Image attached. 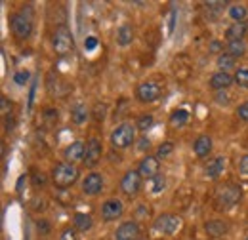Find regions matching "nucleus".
<instances>
[{
	"mask_svg": "<svg viewBox=\"0 0 248 240\" xmlns=\"http://www.w3.org/2000/svg\"><path fill=\"white\" fill-rule=\"evenodd\" d=\"M44 117H46V120H50V122L52 120H58V111L56 109H46L44 111Z\"/></svg>",
	"mask_w": 248,
	"mask_h": 240,
	"instance_id": "79ce46f5",
	"label": "nucleus"
},
{
	"mask_svg": "<svg viewBox=\"0 0 248 240\" xmlns=\"http://www.w3.org/2000/svg\"><path fill=\"white\" fill-rule=\"evenodd\" d=\"M180 227H182V219L174 213H162L153 223V229L158 235H174V233H178Z\"/></svg>",
	"mask_w": 248,
	"mask_h": 240,
	"instance_id": "423d86ee",
	"label": "nucleus"
},
{
	"mask_svg": "<svg viewBox=\"0 0 248 240\" xmlns=\"http://www.w3.org/2000/svg\"><path fill=\"white\" fill-rule=\"evenodd\" d=\"M176 17H178V12L172 10L170 12V17H168V34H172L174 29H176Z\"/></svg>",
	"mask_w": 248,
	"mask_h": 240,
	"instance_id": "f704fd0d",
	"label": "nucleus"
},
{
	"mask_svg": "<svg viewBox=\"0 0 248 240\" xmlns=\"http://www.w3.org/2000/svg\"><path fill=\"white\" fill-rule=\"evenodd\" d=\"M92 225H93V221L88 213H75V217H73V229H75V231L86 233V231L92 229Z\"/></svg>",
	"mask_w": 248,
	"mask_h": 240,
	"instance_id": "aec40b11",
	"label": "nucleus"
},
{
	"mask_svg": "<svg viewBox=\"0 0 248 240\" xmlns=\"http://www.w3.org/2000/svg\"><path fill=\"white\" fill-rule=\"evenodd\" d=\"M101 154H103V145L97 137H90L86 141V152H84V164L88 168H93L99 160H101Z\"/></svg>",
	"mask_w": 248,
	"mask_h": 240,
	"instance_id": "6e6552de",
	"label": "nucleus"
},
{
	"mask_svg": "<svg viewBox=\"0 0 248 240\" xmlns=\"http://www.w3.org/2000/svg\"><path fill=\"white\" fill-rule=\"evenodd\" d=\"M243 196V189L235 183H225L216 189V210H229L231 206H235Z\"/></svg>",
	"mask_w": 248,
	"mask_h": 240,
	"instance_id": "f257e3e1",
	"label": "nucleus"
},
{
	"mask_svg": "<svg viewBox=\"0 0 248 240\" xmlns=\"http://www.w3.org/2000/svg\"><path fill=\"white\" fill-rule=\"evenodd\" d=\"M101 189H103V176L101 174H88L84 181H82V191H84V195H88V196H95V195H99L101 193Z\"/></svg>",
	"mask_w": 248,
	"mask_h": 240,
	"instance_id": "9b49d317",
	"label": "nucleus"
},
{
	"mask_svg": "<svg viewBox=\"0 0 248 240\" xmlns=\"http://www.w3.org/2000/svg\"><path fill=\"white\" fill-rule=\"evenodd\" d=\"M10 27H12V32L19 38V40H25L29 38L32 32V19L29 14H14L10 17Z\"/></svg>",
	"mask_w": 248,
	"mask_h": 240,
	"instance_id": "20e7f679",
	"label": "nucleus"
},
{
	"mask_svg": "<svg viewBox=\"0 0 248 240\" xmlns=\"http://www.w3.org/2000/svg\"><path fill=\"white\" fill-rule=\"evenodd\" d=\"M237 117L243 120V122H248V101H245L243 105H239V109H237Z\"/></svg>",
	"mask_w": 248,
	"mask_h": 240,
	"instance_id": "473e14b6",
	"label": "nucleus"
},
{
	"mask_svg": "<svg viewBox=\"0 0 248 240\" xmlns=\"http://www.w3.org/2000/svg\"><path fill=\"white\" fill-rule=\"evenodd\" d=\"M95 46H97V38H95V36H88V38L84 40V48H86L88 52H90V50H93Z\"/></svg>",
	"mask_w": 248,
	"mask_h": 240,
	"instance_id": "ea45409f",
	"label": "nucleus"
},
{
	"mask_svg": "<svg viewBox=\"0 0 248 240\" xmlns=\"http://www.w3.org/2000/svg\"><path fill=\"white\" fill-rule=\"evenodd\" d=\"M138 172H140L141 178H145V180H153L155 176H158V158L147 154V156L140 162Z\"/></svg>",
	"mask_w": 248,
	"mask_h": 240,
	"instance_id": "ddd939ff",
	"label": "nucleus"
},
{
	"mask_svg": "<svg viewBox=\"0 0 248 240\" xmlns=\"http://www.w3.org/2000/svg\"><path fill=\"white\" fill-rule=\"evenodd\" d=\"M84 152H86V143L82 141H73L67 149L63 150V156L67 162H78V160H84Z\"/></svg>",
	"mask_w": 248,
	"mask_h": 240,
	"instance_id": "4468645a",
	"label": "nucleus"
},
{
	"mask_svg": "<svg viewBox=\"0 0 248 240\" xmlns=\"http://www.w3.org/2000/svg\"><path fill=\"white\" fill-rule=\"evenodd\" d=\"M141 189V176L136 170H130L124 174V178L121 180V191L126 196H136Z\"/></svg>",
	"mask_w": 248,
	"mask_h": 240,
	"instance_id": "0eeeda50",
	"label": "nucleus"
},
{
	"mask_svg": "<svg viewBox=\"0 0 248 240\" xmlns=\"http://www.w3.org/2000/svg\"><path fill=\"white\" fill-rule=\"evenodd\" d=\"M245 52H247V46H245V42L243 40H229L227 42V54L231 56V58H243L245 56Z\"/></svg>",
	"mask_w": 248,
	"mask_h": 240,
	"instance_id": "4be33fe9",
	"label": "nucleus"
},
{
	"mask_svg": "<svg viewBox=\"0 0 248 240\" xmlns=\"http://www.w3.org/2000/svg\"><path fill=\"white\" fill-rule=\"evenodd\" d=\"M247 240H248V239H247Z\"/></svg>",
	"mask_w": 248,
	"mask_h": 240,
	"instance_id": "49530a36",
	"label": "nucleus"
},
{
	"mask_svg": "<svg viewBox=\"0 0 248 240\" xmlns=\"http://www.w3.org/2000/svg\"><path fill=\"white\" fill-rule=\"evenodd\" d=\"M235 82L241 86V88H248V69H239L235 73Z\"/></svg>",
	"mask_w": 248,
	"mask_h": 240,
	"instance_id": "c85d7f7f",
	"label": "nucleus"
},
{
	"mask_svg": "<svg viewBox=\"0 0 248 240\" xmlns=\"http://www.w3.org/2000/svg\"><path fill=\"white\" fill-rule=\"evenodd\" d=\"M187 122H189V111H186V109H178L170 117V124L174 128H182V126H186Z\"/></svg>",
	"mask_w": 248,
	"mask_h": 240,
	"instance_id": "5701e85b",
	"label": "nucleus"
},
{
	"mask_svg": "<svg viewBox=\"0 0 248 240\" xmlns=\"http://www.w3.org/2000/svg\"><path fill=\"white\" fill-rule=\"evenodd\" d=\"M123 213H124L123 202L117 200V198H109L101 206V217H103V221H117Z\"/></svg>",
	"mask_w": 248,
	"mask_h": 240,
	"instance_id": "1a4fd4ad",
	"label": "nucleus"
},
{
	"mask_svg": "<svg viewBox=\"0 0 248 240\" xmlns=\"http://www.w3.org/2000/svg\"><path fill=\"white\" fill-rule=\"evenodd\" d=\"M151 183H153L151 191H153L155 195H158V193H162V189L166 187V180H164V176H162V174H158V176H155V178L151 180Z\"/></svg>",
	"mask_w": 248,
	"mask_h": 240,
	"instance_id": "cd10ccee",
	"label": "nucleus"
},
{
	"mask_svg": "<svg viewBox=\"0 0 248 240\" xmlns=\"http://www.w3.org/2000/svg\"><path fill=\"white\" fill-rule=\"evenodd\" d=\"M229 17H231L235 23L245 21V17H247V8H245L243 4H235V6H231V8H229Z\"/></svg>",
	"mask_w": 248,
	"mask_h": 240,
	"instance_id": "a878e982",
	"label": "nucleus"
},
{
	"mask_svg": "<svg viewBox=\"0 0 248 240\" xmlns=\"http://www.w3.org/2000/svg\"><path fill=\"white\" fill-rule=\"evenodd\" d=\"M233 76L229 75V73H216L212 78H210V86H212V90H216V91H223V90H227L231 84H233Z\"/></svg>",
	"mask_w": 248,
	"mask_h": 240,
	"instance_id": "2eb2a0df",
	"label": "nucleus"
},
{
	"mask_svg": "<svg viewBox=\"0 0 248 240\" xmlns=\"http://www.w3.org/2000/svg\"><path fill=\"white\" fill-rule=\"evenodd\" d=\"M138 99L141 103H153L160 97V86L156 82H143L138 86Z\"/></svg>",
	"mask_w": 248,
	"mask_h": 240,
	"instance_id": "9d476101",
	"label": "nucleus"
},
{
	"mask_svg": "<svg viewBox=\"0 0 248 240\" xmlns=\"http://www.w3.org/2000/svg\"><path fill=\"white\" fill-rule=\"evenodd\" d=\"M217 67L221 73H229L231 69H235V58H231L229 54H219L217 58Z\"/></svg>",
	"mask_w": 248,
	"mask_h": 240,
	"instance_id": "393cba45",
	"label": "nucleus"
},
{
	"mask_svg": "<svg viewBox=\"0 0 248 240\" xmlns=\"http://www.w3.org/2000/svg\"><path fill=\"white\" fill-rule=\"evenodd\" d=\"M239 172H241L245 178H248V154H245V156L239 160Z\"/></svg>",
	"mask_w": 248,
	"mask_h": 240,
	"instance_id": "c9c22d12",
	"label": "nucleus"
},
{
	"mask_svg": "<svg viewBox=\"0 0 248 240\" xmlns=\"http://www.w3.org/2000/svg\"><path fill=\"white\" fill-rule=\"evenodd\" d=\"M149 147H151V141L147 139V135H141V137L138 139V149L145 152V150H149Z\"/></svg>",
	"mask_w": 248,
	"mask_h": 240,
	"instance_id": "e433bc0d",
	"label": "nucleus"
},
{
	"mask_svg": "<svg viewBox=\"0 0 248 240\" xmlns=\"http://www.w3.org/2000/svg\"><path fill=\"white\" fill-rule=\"evenodd\" d=\"M204 229H206L208 237L219 239V237H223V235L227 233V223L221 221V219H214V221H208V223L204 225Z\"/></svg>",
	"mask_w": 248,
	"mask_h": 240,
	"instance_id": "a211bd4d",
	"label": "nucleus"
},
{
	"mask_svg": "<svg viewBox=\"0 0 248 240\" xmlns=\"http://www.w3.org/2000/svg\"><path fill=\"white\" fill-rule=\"evenodd\" d=\"M193 150H195V154H197L199 158L208 156L210 150H212V139H210L208 135H199V137L195 139V143H193Z\"/></svg>",
	"mask_w": 248,
	"mask_h": 240,
	"instance_id": "dca6fc26",
	"label": "nucleus"
},
{
	"mask_svg": "<svg viewBox=\"0 0 248 240\" xmlns=\"http://www.w3.org/2000/svg\"><path fill=\"white\" fill-rule=\"evenodd\" d=\"M132 40H134V29H132V25H128V23L121 25L117 29V44L119 46H128Z\"/></svg>",
	"mask_w": 248,
	"mask_h": 240,
	"instance_id": "412c9836",
	"label": "nucleus"
},
{
	"mask_svg": "<svg viewBox=\"0 0 248 240\" xmlns=\"http://www.w3.org/2000/svg\"><path fill=\"white\" fill-rule=\"evenodd\" d=\"M248 30V21H239V23H233L229 25V29L225 30V36L229 40H243L245 34Z\"/></svg>",
	"mask_w": 248,
	"mask_h": 240,
	"instance_id": "6ab92c4d",
	"label": "nucleus"
},
{
	"mask_svg": "<svg viewBox=\"0 0 248 240\" xmlns=\"http://www.w3.org/2000/svg\"><path fill=\"white\" fill-rule=\"evenodd\" d=\"M60 240H77V231H75V229H71V227H69V229H65V231L62 233V239Z\"/></svg>",
	"mask_w": 248,
	"mask_h": 240,
	"instance_id": "58836bf2",
	"label": "nucleus"
},
{
	"mask_svg": "<svg viewBox=\"0 0 248 240\" xmlns=\"http://www.w3.org/2000/svg\"><path fill=\"white\" fill-rule=\"evenodd\" d=\"M216 99L219 105H227L229 103V97H227V93H221V91H217L216 93Z\"/></svg>",
	"mask_w": 248,
	"mask_h": 240,
	"instance_id": "37998d69",
	"label": "nucleus"
},
{
	"mask_svg": "<svg viewBox=\"0 0 248 240\" xmlns=\"http://www.w3.org/2000/svg\"><path fill=\"white\" fill-rule=\"evenodd\" d=\"M223 170H225V158L223 156H216L212 162H208L206 164V168H204V172H206V176L210 178V180H217L221 174H223Z\"/></svg>",
	"mask_w": 248,
	"mask_h": 240,
	"instance_id": "f3484780",
	"label": "nucleus"
},
{
	"mask_svg": "<svg viewBox=\"0 0 248 240\" xmlns=\"http://www.w3.org/2000/svg\"><path fill=\"white\" fill-rule=\"evenodd\" d=\"M73 48H75V38H73L69 27H65V25L58 27V30L54 32V50H56V54L58 56H67V54L73 52Z\"/></svg>",
	"mask_w": 248,
	"mask_h": 240,
	"instance_id": "39448f33",
	"label": "nucleus"
},
{
	"mask_svg": "<svg viewBox=\"0 0 248 240\" xmlns=\"http://www.w3.org/2000/svg\"><path fill=\"white\" fill-rule=\"evenodd\" d=\"M138 130L140 132H147L151 126H153V115H141L140 119H138Z\"/></svg>",
	"mask_w": 248,
	"mask_h": 240,
	"instance_id": "bb28decb",
	"label": "nucleus"
},
{
	"mask_svg": "<svg viewBox=\"0 0 248 240\" xmlns=\"http://www.w3.org/2000/svg\"><path fill=\"white\" fill-rule=\"evenodd\" d=\"M32 183H34V187H42L44 183H46V176L44 174H34V178H32Z\"/></svg>",
	"mask_w": 248,
	"mask_h": 240,
	"instance_id": "a19ab883",
	"label": "nucleus"
},
{
	"mask_svg": "<svg viewBox=\"0 0 248 240\" xmlns=\"http://www.w3.org/2000/svg\"><path fill=\"white\" fill-rule=\"evenodd\" d=\"M136 141V126L130 122L119 124L111 134V145L115 149H126Z\"/></svg>",
	"mask_w": 248,
	"mask_h": 240,
	"instance_id": "7ed1b4c3",
	"label": "nucleus"
},
{
	"mask_svg": "<svg viewBox=\"0 0 248 240\" xmlns=\"http://www.w3.org/2000/svg\"><path fill=\"white\" fill-rule=\"evenodd\" d=\"M227 2H204V8H210V12H219L221 8H225Z\"/></svg>",
	"mask_w": 248,
	"mask_h": 240,
	"instance_id": "4c0bfd02",
	"label": "nucleus"
},
{
	"mask_svg": "<svg viewBox=\"0 0 248 240\" xmlns=\"http://www.w3.org/2000/svg\"><path fill=\"white\" fill-rule=\"evenodd\" d=\"M77 180H78V168H77L75 164H71V162H62V164H58V166L54 168V172H52V181H54V185L60 187V189H67V187L75 185Z\"/></svg>",
	"mask_w": 248,
	"mask_h": 240,
	"instance_id": "f03ea898",
	"label": "nucleus"
},
{
	"mask_svg": "<svg viewBox=\"0 0 248 240\" xmlns=\"http://www.w3.org/2000/svg\"><path fill=\"white\" fill-rule=\"evenodd\" d=\"M105 113H107V105H105V103H97V105L93 107L92 117L97 120V122H101V120L105 119Z\"/></svg>",
	"mask_w": 248,
	"mask_h": 240,
	"instance_id": "2f4dec72",
	"label": "nucleus"
},
{
	"mask_svg": "<svg viewBox=\"0 0 248 240\" xmlns=\"http://www.w3.org/2000/svg\"><path fill=\"white\" fill-rule=\"evenodd\" d=\"M140 239V225L136 221H124L117 229L115 240H138Z\"/></svg>",
	"mask_w": 248,
	"mask_h": 240,
	"instance_id": "f8f14e48",
	"label": "nucleus"
},
{
	"mask_svg": "<svg viewBox=\"0 0 248 240\" xmlns=\"http://www.w3.org/2000/svg\"><path fill=\"white\" fill-rule=\"evenodd\" d=\"M36 229H38V233L48 235V233H50V223H48L46 219H38V221H36Z\"/></svg>",
	"mask_w": 248,
	"mask_h": 240,
	"instance_id": "72a5a7b5",
	"label": "nucleus"
},
{
	"mask_svg": "<svg viewBox=\"0 0 248 240\" xmlns=\"http://www.w3.org/2000/svg\"><path fill=\"white\" fill-rule=\"evenodd\" d=\"M221 50V44L217 42V40H214L212 44H210V52H219Z\"/></svg>",
	"mask_w": 248,
	"mask_h": 240,
	"instance_id": "a18cd8bd",
	"label": "nucleus"
},
{
	"mask_svg": "<svg viewBox=\"0 0 248 240\" xmlns=\"http://www.w3.org/2000/svg\"><path fill=\"white\" fill-rule=\"evenodd\" d=\"M172 150H174V143H172V141H164V143H160V147L156 150V158H164V156H168Z\"/></svg>",
	"mask_w": 248,
	"mask_h": 240,
	"instance_id": "7c9ffc66",
	"label": "nucleus"
},
{
	"mask_svg": "<svg viewBox=\"0 0 248 240\" xmlns=\"http://www.w3.org/2000/svg\"><path fill=\"white\" fill-rule=\"evenodd\" d=\"M88 117H90V111L86 109V105H77L73 109V113H71V120L75 124H84L88 120Z\"/></svg>",
	"mask_w": 248,
	"mask_h": 240,
	"instance_id": "b1692460",
	"label": "nucleus"
},
{
	"mask_svg": "<svg viewBox=\"0 0 248 240\" xmlns=\"http://www.w3.org/2000/svg\"><path fill=\"white\" fill-rule=\"evenodd\" d=\"M27 183V176H21L19 180H17V185H16V189H17V193H21L23 191V185Z\"/></svg>",
	"mask_w": 248,
	"mask_h": 240,
	"instance_id": "c03bdc74",
	"label": "nucleus"
},
{
	"mask_svg": "<svg viewBox=\"0 0 248 240\" xmlns=\"http://www.w3.org/2000/svg\"><path fill=\"white\" fill-rule=\"evenodd\" d=\"M29 78H31V73H29V71H17V73L14 75V82H16L17 86H25V84L29 82Z\"/></svg>",
	"mask_w": 248,
	"mask_h": 240,
	"instance_id": "c756f323",
	"label": "nucleus"
}]
</instances>
